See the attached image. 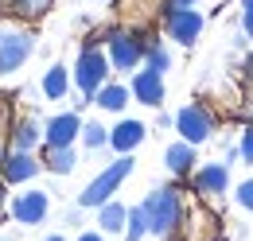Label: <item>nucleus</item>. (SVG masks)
I'll return each instance as SVG.
<instances>
[{
    "mask_svg": "<svg viewBox=\"0 0 253 241\" xmlns=\"http://www.w3.org/2000/svg\"><path fill=\"white\" fill-rule=\"evenodd\" d=\"M144 214H148V234H156V238H175L179 230H183V195L175 191V187H156L144 202Z\"/></svg>",
    "mask_w": 253,
    "mask_h": 241,
    "instance_id": "nucleus-1",
    "label": "nucleus"
},
{
    "mask_svg": "<svg viewBox=\"0 0 253 241\" xmlns=\"http://www.w3.org/2000/svg\"><path fill=\"white\" fill-rule=\"evenodd\" d=\"M152 35L144 31H128V28H109L105 31V55L113 70H140L144 66V47H148Z\"/></svg>",
    "mask_w": 253,
    "mask_h": 241,
    "instance_id": "nucleus-2",
    "label": "nucleus"
},
{
    "mask_svg": "<svg viewBox=\"0 0 253 241\" xmlns=\"http://www.w3.org/2000/svg\"><path fill=\"white\" fill-rule=\"evenodd\" d=\"M109 74H113V66H109L105 47L86 43V47H82V55H78V62H74V86L82 90V101H90V97L109 82Z\"/></svg>",
    "mask_w": 253,
    "mask_h": 241,
    "instance_id": "nucleus-3",
    "label": "nucleus"
},
{
    "mask_svg": "<svg viewBox=\"0 0 253 241\" xmlns=\"http://www.w3.org/2000/svg\"><path fill=\"white\" fill-rule=\"evenodd\" d=\"M132 175V156H117L113 163H105V171H97L94 183H86V191L78 195V202L82 206H90V210H97L101 202H109L113 195H117V187Z\"/></svg>",
    "mask_w": 253,
    "mask_h": 241,
    "instance_id": "nucleus-4",
    "label": "nucleus"
},
{
    "mask_svg": "<svg viewBox=\"0 0 253 241\" xmlns=\"http://www.w3.org/2000/svg\"><path fill=\"white\" fill-rule=\"evenodd\" d=\"M214 128H218V117H214V109L211 105H203V101H191L183 105L179 113H175V132H179V140H187V144H207L211 136H214Z\"/></svg>",
    "mask_w": 253,
    "mask_h": 241,
    "instance_id": "nucleus-5",
    "label": "nucleus"
},
{
    "mask_svg": "<svg viewBox=\"0 0 253 241\" xmlns=\"http://www.w3.org/2000/svg\"><path fill=\"white\" fill-rule=\"evenodd\" d=\"M160 16H164L168 39L179 43V47H195L199 35H203V28H207V20H203L199 8H168V12H160Z\"/></svg>",
    "mask_w": 253,
    "mask_h": 241,
    "instance_id": "nucleus-6",
    "label": "nucleus"
},
{
    "mask_svg": "<svg viewBox=\"0 0 253 241\" xmlns=\"http://www.w3.org/2000/svg\"><path fill=\"white\" fill-rule=\"evenodd\" d=\"M32 51H35L32 31L0 28V74H12V70H20L24 62L32 59Z\"/></svg>",
    "mask_w": 253,
    "mask_h": 241,
    "instance_id": "nucleus-7",
    "label": "nucleus"
},
{
    "mask_svg": "<svg viewBox=\"0 0 253 241\" xmlns=\"http://www.w3.org/2000/svg\"><path fill=\"white\" fill-rule=\"evenodd\" d=\"M230 187V167L226 163H203L191 171V195L199 199H214V195H226Z\"/></svg>",
    "mask_w": 253,
    "mask_h": 241,
    "instance_id": "nucleus-8",
    "label": "nucleus"
},
{
    "mask_svg": "<svg viewBox=\"0 0 253 241\" xmlns=\"http://www.w3.org/2000/svg\"><path fill=\"white\" fill-rule=\"evenodd\" d=\"M39 171H43V160H39L35 152H12V148H8V156H4V167H0V179L8 183V187H16V183L35 179Z\"/></svg>",
    "mask_w": 253,
    "mask_h": 241,
    "instance_id": "nucleus-9",
    "label": "nucleus"
},
{
    "mask_svg": "<svg viewBox=\"0 0 253 241\" xmlns=\"http://www.w3.org/2000/svg\"><path fill=\"white\" fill-rule=\"evenodd\" d=\"M82 136V117L78 113H59L43 124V144L47 148H70Z\"/></svg>",
    "mask_w": 253,
    "mask_h": 241,
    "instance_id": "nucleus-10",
    "label": "nucleus"
},
{
    "mask_svg": "<svg viewBox=\"0 0 253 241\" xmlns=\"http://www.w3.org/2000/svg\"><path fill=\"white\" fill-rule=\"evenodd\" d=\"M128 93H132V97H136L140 105H148V109H160V105H164V74L148 70V66L132 70V82H128Z\"/></svg>",
    "mask_w": 253,
    "mask_h": 241,
    "instance_id": "nucleus-11",
    "label": "nucleus"
},
{
    "mask_svg": "<svg viewBox=\"0 0 253 241\" xmlns=\"http://www.w3.org/2000/svg\"><path fill=\"white\" fill-rule=\"evenodd\" d=\"M47 210H51V199L43 191H24V195L12 199V218L20 226H39L47 218Z\"/></svg>",
    "mask_w": 253,
    "mask_h": 241,
    "instance_id": "nucleus-12",
    "label": "nucleus"
},
{
    "mask_svg": "<svg viewBox=\"0 0 253 241\" xmlns=\"http://www.w3.org/2000/svg\"><path fill=\"white\" fill-rule=\"evenodd\" d=\"M144 136H148V128H144L140 120L125 117V120H117V124L109 128V148L121 152V156H128L132 148H140V144H144Z\"/></svg>",
    "mask_w": 253,
    "mask_h": 241,
    "instance_id": "nucleus-13",
    "label": "nucleus"
},
{
    "mask_svg": "<svg viewBox=\"0 0 253 241\" xmlns=\"http://www.w3.org/2000/svg\"><path fill=\"white\" fill-rule=\"evenodd\" d=\"M195 163H199V156H195V144H187V140H175V144H168V152H164V167H168L171 175H179V179H191Z\"/></svg>",
    "mask_w": 253,
    "mask_h": 241,
    "instance_id": "nucleus-14",
    "label": "nucleus"
},
{
    "mask_svg": "<svg viewBox=\"0 0 253 241\" xmlns=\"http://www.w3.org/2000/svg\"><path fill=\"white\" fill-rule=\"evenodd\" d=\"M39 144H43V124L35 117H20L12 124V144H8L12 152H35Z\"/></svg>",
    "mask_w": 253,
    "mask_h": 241,
    "instance_id": "nucleus-15",
    "label": "nucleus"
},
{
    "mask_svg": "<svg viewBox=\"0 0 253 241\" xmlns=\"http://www.w3.org/2000/svg\"><path fill=\"white\" fill-rule=\"evenodd\" d=\"M128 97H132V93H128V86H121V82H105V86H101L90 101H94L97 109H105V113H121V109L128 105Z\"/></svg>",
    "mask_w": 253,
    "mask_h": 241,
    "instance_id": "nucleus-16",
    "label": "nucleus"
},
{
    "mask_svg": "<svg viewBox=\"0 0 253 241\" xmlns=\"http://www.w3.org/2000/svg\"><path fill=\"white\" fill-rule=\"evenodd\" d=\"M125 222H128V206H121L117 199H109V202L97 206V226H101V234H125Z\"/></svg>",
    "mask_w": 253,
    "mask_h": 241,
    "instance_id": "nucleus-17",
    "label": "nucleus"
},
{
    "mask_svg": "<svg viewBox=\"0 0 253 241\" xmlns=\"http://www.w3.org/2000/svg\"><path fill=\"white\" fill-rule=\"evenodd\" d=\"M43 167H47L51 175H70V171L78 167L74 144H70V148H47V144H43Z\"/></svg>",
    "mask_w": 253,
    "mask_h": 241,
    "instance_id": "nucleus-18",
    "label": "nucleus"
},
{
    "mask_svg": "<svg viewBox=\"0 0 253 241\" xmlns=\"http://www.w3.org/2000/svg\"><path fill=\"white\" fill-rule=\"evenodd\" d=\"M66 90H70V70H66L63 62H55V66L43 74V97L59 101V97H66Z\"/></svg>",
    "mask_w": 253,
    "mask_h": 241,
    "instance_id": "nucleus-19",
    "label": "nucleus"
},
{
    "mask_svg": "<svg viewBox=\"0 0 253 241\" xmlns=\"http://www.w3.org/2000/svg\"><path fill=\"white\" fill-rule=\"evenodd\" d=\"M144 66H148V70H156V74L171 70V51H168V43L148 39V47H144Z\"/></svg>",
    "mask_w": 253,
    "mask_h": 241,
    "instance_id": "nucleus-20",
    "label": "nucleus"
},
{
    "mask_svg": "<svg viewBox=\"0 0 253 241\" xmlns=\"http://www.w3.org/2000/svg\"><path fill=\"white\" fill-rule=\"evenodd\" d=\"M144 238H148V214H144V206H128L125 241H144Z\"/></svg>",
    "mask_w": 253,
    "mask_h": 241,
    "instance_id": "nucleus-21",
    "label": "nucleus"
},
{
    "mask_svg": "<svg viewBox=\"0 0 253 241\" xmlns=\"http://www.w3.org/2000/svg\"><path fill=\"white\" fill-rule=\"evenodd\" d=\"M86 148H105L109 144V128L97 124V120H82V136H78Z\"/></svg>",
    "mask_w": 253,
    "mask_h": 241,
    "instance_id": "nucleus-22",
    "label": "nucleus"
},
{
    "mask_svg": "<svg viewBox=\"0 0 253 241\" xmlns=\"http://www.w3.org/2000/svg\"><path fill=\"white\" fill-rule=\"evenodd\" d=\"M51 4H55V0H12V12L24 16V20H39Z\"/></svg>",
    "mask_w": 253,
    "mask_h": 241,
    "instance_id": "nucleus-23",
    "label": "nucleus"
},
{
    "mask_svg": "<svg viewBox=\"0 0 253 241\" xmlns=\"http://www.w3.org/2000/svg\"><path fill=\"white\" fill-rule=\"evenodd\" d=\"M234 199H238V206H242V210H250V214H253V175H250L246 183H238Z\"/></svg>",
    "mask_w": 253,
    "mask_h": 241,
    "instance_id": "nucleus-24",
    "label": "nucleus"
},
{
    "mask_svg": "<svg viewBox=\"0 0 253 241\" xmlns=\"http://www.w3.org/2000/svg\"><path fill=\"white\" fill-rule=\"evenodd\" d=\"M238 156L253 163V120H246V128H242V144H238Z\"/></svg>",
    "mask_w": 253,
    "mask_h": 241,
    "instance_id": "nucleus-25",
    "label": "nucleus"
},
{
    "mask_svg": "<svg viewBox=\"0 0 253 241\" xmlns=\"http://www.w3.org/2000/svg\"><path fill=\"white\" fill-rule=\"evenodd\" d=\"M242 31L253 39V0H242Z\"/></svg>",
    "mask_w": 253,
    "mask_h": 241,
    "instance_id": "nucleus-26",
    "label": "nucleus"
},
{
    "mask_svg": "<svg viewBox=\"0 0 253 241\" xmlns=\"http://www.w3.org/2000/svg\"><path fill=\"white\" fill-rule=\"evenodd\" d=\"M242 78H246V82H253V55H246V59H242Z\"/></svg>",
    "mask_w": 253,
    "mask_h": 241,
    "instance_id": "nucleus-27",
    "label": "nucleus"
},
{
    "mask_svg": "<svg viewBox=\"0 0 253 241\" xmlns=\"http://www.w3.org/2000/svg\"><path fill=\"white\" fill-rule=\"evenodd\" d=\"M168 8H195V0H164L160 12H168Z\"/></svg>",
    "mask_w": 253,
    "mask_h": 241,
    "instance_id": "nucleus-28",
    "label": "nucleus"
},
{
    "mask_svg": "<svg viewBox=\"0 0 253 241\" xmlns=\"http://www.w3.org/2000/svg\"><path fill=\"white\" fill-rule=\"evenodd\" d=\"M242 117H246V120H253V93L246 97V105H242Z\"/></svg>",
    "mask_w": 253,
    "mask_h": 241,
    "instance_id": "nucleus-29",
    "label": "nucleus"
},
{
    "mask_svg": "<svg viewBox=\"0 0 253 241\" xmlns=\"http://www.w3.org/2000/svg\"><path fill=\"white\" fill-rule=\"evenodd\" d=\"M78 241H105V234H82Z\"/></svg>",
    "mask_w": 253,
    "mask_h": 241,
    "instance_id": "nucleus-30",
    "label": "nucleus"
},
{
    "mask_svg": "<svg viewBox=\"0 0 253 241\" xmlns=\"http://www.w3.org/2000/svg\"><path fill=\"white\" fill-rule=\"evenodd\" d=\"M4 187H8V183H4V179H0V206H4Z\"/></svg>",
    "mask_w": 253,
    "mask_h": 241,
    "instance_id": "nucleus-31",
    "label": "nucleus"
},
{
    "mask_svg": "<svg viewBox=\"0 0 253 241\" xmlns=\"http://www.w3.org/2000/svg\"><path fill=\"white\" fill-rule=\"evenodd\" d=\"M4 156H8V148H4V144H0V167H4Z\"/></svg>",
    "mask_w": 253,
    "mask_h": 241,
    "instance_id": "nucleus-32",
    "label": "nucleus"
},
{
    "mask_svg": "<svg viewBox=\"0 0 253 241\" xmlns=\"http://www.w3.org/2000/svg\"><path fill=\"white\" fill-rule=\"evenodd\" d=\"M47 241H63V238H47Z\"/></svg>",
    "mask_w": 253,
    "mask_h": 241,
    "instance_id": "nucleus-33",
    "label": "nucleus"
},
{
    "mask_svg": "<svg viewBox=\"0 0 253 241\" xmlns=\"http://www.w3.org/2000/svg\"><path fill=\"white\" fill-rule=\"evenodd\" d=\"M97 4H105V0H97Z\"/></svg>",
    "mask_w": 253,
    "mask_h": 241,
    "instance_id": "nucleus-34",
    "label": "nucleus"
}]
</instances>
